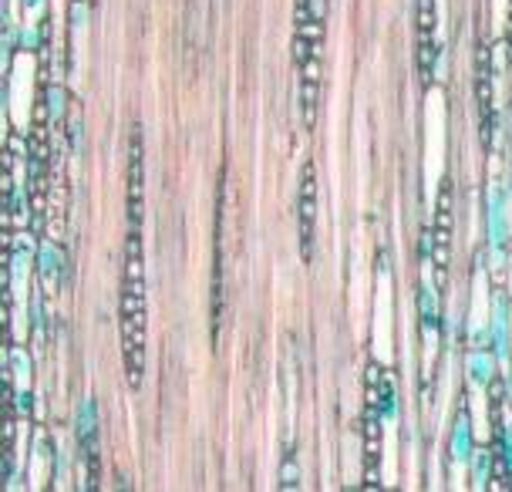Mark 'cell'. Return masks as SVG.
<instances>
[{
  "instance_id": "9",
  "label": "cell",
  "mask_w": 512,
  "mask_h": 492,
  "mask_svg": "<svg viewBox=\"0 0 512 492\" xmlns=\"http://www.w3.org/2000/svg\"><path fill=\"white\" fill-rule=\"evenodd\" d=\"M280 492H300V462L294 445H287L280 462Z\"/></svg>"
},
{
  "instance_id": "11",
  "label": "cell",
  "mask_w": 512,
  "mask_h": 492,
  "mask_svg": "<svg viewBox=\"0 0 512 492\" xmlns=\"http://www.w3.org/2000/svg\"><path fill=\"white\" fill-rule=\"evenodd\" d=\"M115 492H132V486H128V479H125V476H118V479H115Z\"/></svg>"
},
{
  "instance_id": "5",
  "label": "cell",
  "mask_w": 512,
  "mask_h": 492,
  "mask_svg": "<svg viewBox=\"0 0 512 492\" xmlns=\"http://www.w3.org/2000/svg\"><path fill=\"white\" fill-rule=\"evenodd\" d=\"M317 186H314V166H304V176H300V243L310 253V243H314V209H317Z\"/></svg>"
},
{
  "instance_id": "4",
  "label": "cell",
  "mask_w": 512,
  "mask_h": 492,
  "mask_svg": "<svg viewBox=\"0 0 512 492\" xmlns=\"http://www.w3.org/2000/svg\"><path fill=\"white\" fill-rule=\"evenodd\" d=\"M418 11V65L422 75H432V58H435V0H415Z\"/></svg>"
},
{
  "instance_id": "8",
  "label": "cell",
  "mask_w": 512,
  "mask_h": 492,
  "mask_svg": "<svg viewBox=\"0 0 512 492\" xmlns=\"http://www.w3.org/2000/svg\"><path fill=\"white\" fill-rule=\"evenodd\" d=\"M492 375H496V354L475 348L469 354V378L475 381V385H489Z\"/></svg>"
},
{
  "instance_id": "2",
  "label": "cell",
  "mask_w": 512,
  "mask_h": 492,
  "mask_svg": "<svg viewBox=\"0 0 512 492\" xmlns=\"http://www.w3.org/2000/svg\"><path fill=\"white\" fill-rule=\"evenodd\" d=\"M327 0H297V31H294V58L300 78V102L310 115L320 98V54H324L327 31Z\"/></svg>"
},
{
  "instance_id": "1",
  "label": "cell",
  "mask_w": 512,
  "mask_h": 492,
  "mask_svg": "<svg viewBox=\"0 0 512 492\" xmlns=\"http://www.w3.org/2000/svg\"><path fill=\"white\" fill-rule=\"evenodd\" d=\"M145 149L142 129L128 135V230L122 253V287H118V327H122V354L132 385L142 381L145 368Z\"/></svg>"
},
{
  "instance_id": "6",
  "label": "cell",
  "mask_w": 512,
  "mask_h": 492,
  "mask_svg": "<svg viewBox=\"0 0 512 492\" xmlns=\"http://www.w3.org/2000/svg\"><path fill=\"white\" fill-rule=\"evenodd\" d=\"M489 334H492V354L499 361L509 358V304H506V294H496L492 300V324H489Z\"/></svg>"
},
{
  "instance_id": "7",
  "label": "cell",
  "mask_w": 512,
  "mask_h": 492,
  "mask_svg": "<svg viewBox=\"0 0 512 492\" xmlns=\"http://www.w3.org/2000/svg\"><path fill=\"white\" fill-rule=\"evenodd\" d=\"M489 236H492V246H496V250H506L509 223H506V206H502V196L496 189L489 193Z\"/></svg>"
},
{
  "instance_id": "3",
  "label": "cell",
  "mask_w": 512,
  "mask_h": 492,
  "mask_svg": "<svg viewBox=\"0 0 512 492\" xmlns=\"http://www.w3.org/2000/svg\"><path fill=\"white\" fill-rule=\"evenodd\" d=\"M75 439L81 449V462H95L98 452V402L85 395L75 408Z\"/></svg>"
},
{
  "instance_id": "10",
  "label": "cell",
  "mask_w": 512,
  "mask_h": 492,
  "mask_svg": "<svg viewBox=\"0 0 512 492\" xmlns=\"http://www.w3.org/2000/svg\"><path fill=\"white\" fill-rule=\"evenodd\" d=\"M492 452L499 455V466L506 472V479H512V418H506L502 428H496V449Z\"/></svg>"
}]
</instances>
